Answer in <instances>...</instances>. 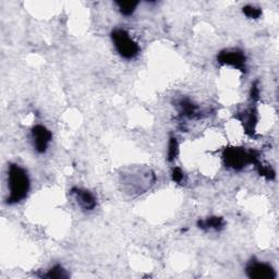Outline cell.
Masks as SVG:
<instances>
[{"label": "cell", "instance_id": "obj_5", "mask_svg": "<svg viewBox=\"0 0 279 279\" xmlns=\"http://www.w3.org/2000/svg\"><path fill=\"white\" fill-rule=\"evenodd\" d=\"M246 274L252 279H275L274 268L267 263L252 261L246 266Z\"/></svg>", "mask_w": 279, "mask_h": 279}, {"label": "cell", "instance_id": "obj_14", "mask_svg": "<svg viewBox=\"0 0 279 279\" xmlns=\"http://www.w3.org/2000/svg\"><path fill=\"white\" fill-rule=\"evenodd\" d=\"M255 166H257L258 171H259V173L261 174L262 177H265L267 180H272V179L275 178V172L272 168H270L269 166H264L263 164H261L260 162Z\"/></svg>", "mask_w": 279, "mask_h": 279}, {"label": "cell", "instance_id": "obj_11", "mask_svg": "<svg viewBox=\"0 0 279 279\" xmlns=\"http://www.w3.org/2000/svg\"><path fill=\"white\" fill-rule=\"evenodd\" d=\"M42 277L49 278V279H66L69 277L67 270L61 267L60 265H56L53 268H50L48 272L44 274Z\"/></svg>", "mask_w": 279, "mask_h": 279}, {"label": "cell", "instance_id": "obj_9", "mask_svg": "<svg viewBox=\"0 0 279 279\" xmlns=\"http://www.w3.org/2000/svg\"><path fill=\"white\" fill-rule=\"evenodd\" d=\"M177 106L179 109V113L183 117L192 119V118H196V117L200 116V109H198V107L195 105L194 103H192L188 98L180 99Z\"/></svg>", "mask_w": 279, "mask_h": 279}, {"label": "cell", "instance_id": "obj_2", "mask_svg": "<svg viewBox=\"0 0 279 279\" xmlns=\"http://www.w3.org/2000/svg\"><path fill=\"white\" fill-rule=\"evenodd\" d=\"M225 165L228 168L234 170H241L246 165H257L259 161V154L254 150H245L241 147H228L222 154Z\"/></svg>", "mask_w": 279, "mask_h": 279}, {"label": "cell", "instance_id": "obj_1", "mask_svg": "<svg viewBox=\"0 0 279 279\" xmlns=\"http://www.w3.org/2000/svg\"><path fill=\"white\" fill-rule=\"evenodd\" d=\"M8 187L10 192L7 198L8 204H17L24 200L30 190L28 171L17 164H10L8 169Z\"/></svg>", "mask_w": 279, "mask_h": 279}, {"label": "cell", "instance_id": "obj_17", "mask_svg": "<svg viewBox=\"0 0 279 279\" xmlns=\"http://www.w3.org/2000/svg\"><path fill=\"white\" fill-rule=\"evenodd\" d=\"M251 98L253 100H259L260 99V87L258 85V82L254 83L252 85V89H251Z\"/></svg>", "mask_w": 279, "mask_h": 279}, {"label": "cell", "instance_id": "obj_15", "mask_svg": "<svg viewBox=\"0 0 279 279\" xmlns=\"http://www.w3.org/2000/svg\"><path fill=\"white\" fill-rule=\"evenodd\" d=\"M243 13L246 15V17L250 19H259L262 15V10L258 7L254 6H245L242 9Z\"/></svg>", "mask_w": 279, "mask_h": 279}, {"label": "cell", "instance_id": "obj_3", "mask_svg": "<svg viewBox=\"0 0 279 279\" xmlns=\"http://www.w3.org/2000/svg\"><path fill=\"white\" fill-rule=\"evenodd\" d=\"M111 39H113L115 48L118 54L124 59H133L140 53V46L134 42L125 30L117 29L111 32Z\"/></svg>", "mask_w": 279, "mask_h": 279}, {"label": "cell", "instance_id": "obj_4", "mask_svg": "<svg viewBox=\"0 0 279 279\" xmlns=\"http://www.w3.org/2000/svg\"><path fill=\"white\" fill-rule=\"evenodd\" d=\"M217 60L220 65L231 66L237 70H240L241 72L246 71V58L240 49L221 50L217 56Z\"/></svg>", "mask_w": 279, "mask_h": 279}, {"label": "cell", "instance_id": "obj_6", "mask_svg": "<svg viewBox=\"0 0 279 279\" xmlns=\"http://www.w3.org/2000/svg\"><path fill=\"white\" fill-rule=\"evenodd\" d=\"M32 137H33L34 147L36 149V152L41 154L45 153L53 139L52 132L44 125L38 124L32 129Z\"/></svg>", "mask_w": 279, "mask_h": 279}, {"label": "cell", "instance_id": "obj_16", "mask_svg": "<svg viewBox=\"0 0 279 279\" xmlns=\"http://www.w3.org/2000/svg\"><path fill=\"white\" fill-rule=\"evenodd\" d=\"M172 180L176 183H182V181L185 180V173L181 170V168L179 167H174L172 169V173H171Z\"/></svg>", "mask_w": 279, "mask_h": 279}, {"label": "cell", "instance_id": "obj_8", "mask_svg": "<svg viewBox=\"0 0 279 279\" xmlns=\"http://www.w3.org/2000/svg\"><path fill=\"white\" fill-rule=\"evenodd\" d=\"M237 118L242 122L245 133L250 135V137H253L255 132V125L258 123V113L255 108L244 110L243 113L237 115Z\"/></svg>", "mask_w": 279, "mask_h": 279}, {"label": "cell", "instance_id": "obj_7", "mask_svg": "<svg viewBox=\"0 0 279 279\" xmlns=\"http://www.w3.org/2000/svg\"><path fill=\"white\" fill-rule=\"evenodd\" d=\"M71 194H72L75 200L78 201L79 205L85 211H93L96 207V198L90 192V191L80 189V188H72L71 189Z\"/></svg>", "mask_w": 279, "mask_h": 279}, {"label": "cell", "instance_id": "obj_10", "mask_svg": "<svg viewBox=\"0 0 279 279\" xmlns=\"http://www.w3.org/2000/svg\"><path fill=\"white\" fill-rule=\"evenodd\" d=\"M197 226L198 228H201L203 230H221L225 226V220L222 217L218 216H212L206 219H201L197 221Z\"/></svg>", "mask_w": 279, "mask_h": 279}, {"label": "cell", "instance_id": "obj_13", "mask_svg": "<svg viewBox=\"0 0 279 279\" xmlns=\"http://www.w3.org/2000/svg\"><path fill=\"white\" fill-rule=\"evenodd\" d=\"M178 152H179L178 141L176 138L171 137L169 140V144H168V153H167V158H168V161L173 162L178 155Z\"/></svg>", "mask_w": 279, "mask_h": 279}, {"label": "cell", "instance_id": "obj_12", "mask_svg": "<svg viewBox=\"0 0 279 279\" xmlns=\"http://www.w3.org/2000/svg\"><path fill=\"white\" fill-rule=\"evenodd\" d=\"M116 5L118 6V9L125 17H129V15L133 14V12L137 9L139 5L138 2H117Z\"/></svg>", "mask_w": 279, "mask_h": 279}]
</instances>
